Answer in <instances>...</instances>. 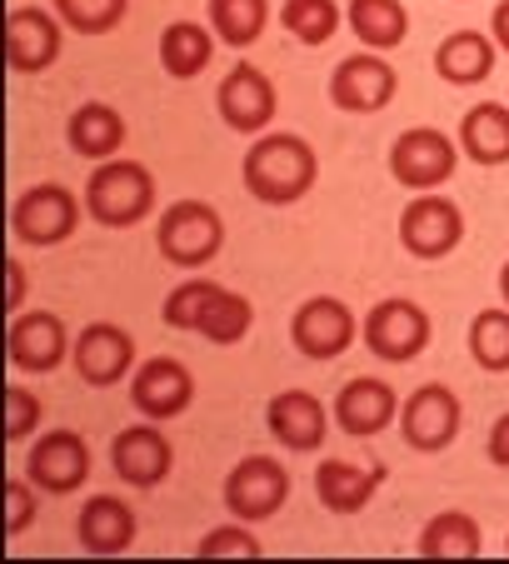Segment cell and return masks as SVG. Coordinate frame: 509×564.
I'll use <instances>...</instances> for the list:
<instances>
[{"instance_id":"cell-31","label":"cell","mask_w":509,"mask_h":564,"mask_svg":"<svg viewBox=\"0 0 509 564\" xmlns=\"http://www.w3.org/2000/svg\"><path fill=\"white\" fill-rule=\"evenodd\" d=\"M469 355L485 375H509V305L479 310L469 319Z\"/></svg>"},{"instance_id":"cell-14","label":"cell","mask_w":509,"mask_h":564,"mask_svg":"<svg viewBox=\"0 0 509 564\" xmlns=\"http://www.w3.org/2000/svg\"><path fill=\"white\" fill-rule=\"evenodd\" d=\"M215 110H220V120L230 130H240V135H266L270 120H275L280 110V96L275 86H270V75L260 70V65H230L220 80V90H215Z\"/></svg>"},{"instance_id":"cell-28","label":"cell","mask_w":509,"mask_h":564,"mask_svg":"<svg viewBox=\"0 0 509 564\" xmlns=\"http://www.w3.org/2000/svg\"><path fill=\"white\" fill-rule=\"evenodd\" d=\"M345 25L355 31V41L365 51H394L404 45L410 35V11H404V0H350V11H345Z\"/></svg>"},{"instance_id":"cell-30","label":"cell","mask_w":509,"mask_h":564,"mask_svg":"<svg viewBox=\"0 0 509 564\" xmlns=\"http://www.w3.org/2000/svg\"><path fill=\"white\" fill-rule=\"evenodd\" d=\"M266 25H270V0H210V31L235 51L260 41Z\"/></svg>"},{"instance_id":"cell-19","label":"cell","mask_w":509,"mask_h":564,"mask_svg":"<svg viewBox=\"0 0 509 564\" xmlns=\"http://www.w3.org/2000/svg\"><path fill=\"white\" fill-rule=\"evenodd\" d=\"M130 405L145 420H181L195 405V375L181 360H170V355L136 365V375H130Z\"/></svg>"},{"instance_id":"cell-36","label":"cell","mask_w":509,"mask_h":564,"mask_svg":"<svg viewBox=\"0 0 509 564\" xmlns=\"http://www.w3.org/2000/svg\"><path fill=\"white\" fill-rule=\"evenodd\" d=\"M31 520H35V485L31 479H11L6 485V534L21 540L31 530Z\"/></svg>"},{"instance_id":"cell-3","label":"cell","mask_w":509,"mask_h":564,"mask_svg":"<svg viewBox=\"0 0 509 564\" xmlns=\"http://www.w3.org/2000/svg\"><path fill=\"white\" fill-rule=\"evenodd\" d=\"M155 210V175L140 160H96L85 181V215L110 230H130Z\"/></svg>"},{"instance_id":"cell-4","label":"cell","mask_w":509,"mask_h":564,"mask_svg":"<svg viewBox=\"0 0 509 564\" xmlns=\"http://www.w3.org/2000/svg\"><path fill=\"white\" fill-rule=\"evenodd\" d=\"M155 246L165 265L201 270L225 250V220L210 200H170L155 225Z\"/></svg>"},{"instance_id":"cell-40","label":"cell","mask_w":509,"mask_h":564,"mask_svg":"<svg viewBox=\"0 0 509 564\" xmlns=\"http://www.w3.org/2000/svg\"><path fill=\"white\" fill-rule=\"evenodd\" d=\"M499 295H505V305H509V260L499 265Z\"/></svg>"},{"instance_id":"cell-5","label":"cell","mask_w":509,"mask_h":564,"mask_svg":"<svg viewBox=\"0 0 509 564\" xmlns=\"http://www.w3.org/2000/svg\"><path fill=\"white\" fill-rule=\"evenodd\" d=\"M360 340H365V350H370L375 360L410 365V360H420V355L430 350V340H435V325H430V315H424L414 300L390 295V300H375V305L365 310Z\"/></svg>"},{"instance_id":"cell-10","label":"cell","mask_w":509,"mask_h":564,"mask_svg":"<svg viewBox=\"0 0 509 564\" xmlns=\"http://www.w3.org/2000/svg\"><path fill=\"white\" fill-rule=\"evenodd\" d=\"M355 340H360V319L339 295H310L290 315V345L305 360H339Z\"/></svg>"},{"instance_id":"cell-33","label":"cell","mask_w":509,"mask_h":564,"mask_svg":"<svg viewBox=\"0 0 509 564\" xmlns=\"http://www.w3.org/2000/svg\"><path fill=\"white\" fill-rule=\"evenodd\" d=\"M51 11L75 35H110L130 15V0H51Z\"/></svg>"},{"instance_id":"cell-26","label":"cell","mask_w":509,"mask_h":564,"mask_svg":"<svg viewBox=\"0 0 509 564\" xmlns=\"http://www.w3.org/2000/svg\"><path fill=\"white\" fill-rule=\"evenodd\" d=\"M495 55H499L495 35L455 31V35H445V41H440L435 70H440V80H450V86H479V80L495 70Z\"/></svg>"},{"instance_id":"cell-21","label":"cell","mask_w":509,"mask_h":564,"mask_svg":"<svg viewBox=\"0 0 509 564\" xmlns=\"http://www.w3.org/2000/svg\"><path fill=\"white\" fill-rule=\"evenodd\" d=\"M329 420L335 415H325V405H320L310 390H280L275 400L266 405L270 435H275L285 449H295V455H310V449L325 445Z\"/></svg>"},{"instance_id":"cell-13","label":"cell","mask_w":509,"mask_h":564,"mask_svg":"<svg viewBox=\"0 0 509 564\" xmlns=\"http://www.w3.org/2000/svg\"><path fill=\"white\" fill-rule=\"evenodd\" d=\"M71 365L85 384L110 390L126 375H136V340H130V330L116 325V319H90L71 345Z\"/></svg>"},{"instance_id":"cell-11","label":"cell","mask_w":509,"mask_h":564,"mask_svg":"<svg viewBox=\"0 0 509 564\" xmlns=\"http://www.w3.org/2000/svg\"><path fill=\"white\" fill-rule=\"evenodd\" d=\"M225 510L230 520H270V514L285 510L290 500V475L275 455H245L240 465L225 475V490H220Z\"/></svg>"},{"instance_id":"cell-35","label":"cell","mask_w":509,"mask_h":564,"mask_svg":"<svg viewBox=\"0 0 509 564\" xmlns=\"http://www.w3.org/2000/svg\"><path fill=\"white\" fill-rule=\"evenodd\" d=\"M41 425V400H35L31 390H21V384H11L6 390V440H31V430Z\"/></svg>"},{"instance_id":"cell-23","label":"cell","mask_w":509,"mask_h":564,"mask_svg":"<svg viewBox=\"0 0 509 564\" xmlns=\"http://www.w3.org/2000/svg\"><path fill=\"white\" fill-rule=\"evenodd\" d=\"M75 534H80L85 554H126L136 544L140 524H136V510L120 495H90L80 520H75Z\"/></svg>"},{"instance_id":"cell-1","label":"cell","mask_w":509,"mask_h":564,"mask_svg":"<svg viewBox=\"0 0 509 564\" xmlns=\"http://www.w3.org/2000/svg\"><path fill=\"white\" fill-rule=\"evenodd\" d=\"M240 181L260 205H295L315 191L320 181V155L305 135L290 130H266L254 135V145L240 160Z\"/></svg>"},{"instance_id":"cell-32","label":"cell","mask_w":509,"mask_h":564,"mask_svg":"<svg viewBox=\"0 0 509 564\" xmlns=\"http://www.w3.org/2000/svg\"><path fill=\"white\" fill-rule=\"evenodd\" d=\"M280 25H285L300 45H325L329 35L345 25V11H339L335 0H285V6H280Z\"/></svg>"},{"instance_id":"cell-41","label":"cell","mask_w":509,"mask_h":564,"mask_svg":"<svg viewBox=\"0 0 509 564\" xmlns=\"http://www.w3.org/2000/svg\"><path fill=\"white\" fill-rule=\"evenodd\" d=\"M505 550H509V540H505Z\"/></svg>"},{"instance_id":"cell-18","label":"cell","mask_w":509,"mask_h":564,"mask_svg":"<svg viewBox=\"0 0 509 564\" xmlns=\"http://www.w3.org/2000/svg\"><path fill=\"white\" fill-rule=\"evenodd\" d=\"M25 479L41 495H75L90 479V445L75 430H51L25 455Z\"/></svg>"},{"instance_id":"cell-34","label":"cell","mask_w":509,"mask_h":564,"mask_svg":"<svg viewBox=\"0 0 509 564\" xmlns=\"http://www.w3.org/2000/svg\"><path fill=\"white\" fill-rule=\"evenodd\" d=\"M195 554H201V560H225V554H235V560H260L266 544L254 540L240 520V524H220V530H210L201 544H195Z\"/></svg>"},{"instance_id":"cell-20","label":"cell","mask_w":509,"mask_h":564,"mask_svg":"<svg viewBox=\"0 0 509 564\" xmlns=\"http://www.w3.org/2000/svg\"><path fill=\"white\" fill-rule=\"evenodd\" d=\"M110 469L136 490H155L160 479L175 469V445L155 425H130L110 440Z\"/></svg>"},{"instance_id":"cell-38","label":"cell","mask_w":509,"mask_h":564,"mask_svg":"<svg viewBox=\"0 0 509 564\" xmlns=\"http://www.w3.org/2000/svg\"><path fill=\"white\" fill-rule=\"evenodd\" d=\"M6 280H11L6 310H11V315H21V305H25V265H21V260H6Z\"/></svg>"},{"instance_id":"cell-12","label":"cell","mask_w":509,"mask_h":564,"mask_svg":"<svg viewBox=\"0 0 509 564\" xmlns=\"http://www.w3.org/2000/svg\"><path fill=\"white\" fill-rule=\"evenodd\" d=\"M400 90V75L380 51H360L329 70V106L345 116H380Z\"/></svg>"},{"instance_id":"cell-16","label":"cell","mask_w":509,"mask_h":564,"mask_svg":"<svg viewBox=\"0 0 509 564\" xmlns=\"http://www.w3.org/2000/svg\"><path fill=\"white\" fill-rule=\"evenodd\" d=\"M71 330L65 319L51 310H21L11 315V330H6V355L21 375H51L61 370V360H71Z\"/></svg>"},{"instance_id":"cell-24","label":"cell","mask_w":509,"mask_h":564,"mask_svg":"<svg viewBox=\"0 0 509 564\" xmlns=\"http://www.w3.org/2000/svg\"><path fill=\"white\" fill-rule=\"evenodd\" d=\"M65 145L80 160H116L126 150V116L106 100H85L65 120Z\"/></svg>"},{"instance_id":"cell-29","label":"cell","mask_w":509,"mask_h":564,"mask_svg":"<svg viewBox=\"0 0 509 564\" xmlns=\"http://www.w3.org/2000/svg\"><path fill=\"white\" fill-rule=\"evenodd\" d=\"M414 550H420V560H475L485 550V534H479V524L465 510H440L420 530Z\"/></svg>"},{"instance_id":"cell-7","label":"cell","mask_w":509,"mask_h":564,"mask_svg":"<svg viewBox=\"0 0 509 564\" xmlns=\"http://www.w3.org/2000/svg\"><path fill=\"white\" fill-rule=\"evenodd\" d=\"M75 225H80V200L65 185H31L11 205V235L21 246L55 250L75 235Z\"/></svg>"},{"instance_id":"cell-2","label":"cell","mask_w":509,"mask_h":564,"mask_svg":"<svg viewBox=\"0 0 509 564\" xmlns=\"http://www.w3.org/2000/svg\"><path fill=\"white\" fill-rule=\"evenodd\" d=\"M165 325L205 335L210 345H240L254 325V305L215 280H181L165 295Z\"/></svg>"},{"instance_id":"cell-15","label":"cell","mask_w":509,"mask_h":564,"mask_svg":"<svg viewBox=\"0 0 509 564\" xmlns=\"http://www.w3.org/2000/svg\"><path fill=\"white\" fill-rule=\"evenodd\" d=\"M329 415H335L339 435L375 440L390 425H400V394H394V384L380 380V375H355V380L339 384Z\"/></svg>"},{"instance_id":"cell-9","label":"cell","mask_w":509,"mask_h":564,"mask_svg":"<svg viewBox=\"0 0 509 564\" xmlns=\"http://www.w3.org/2000/svg\"><path fill=\"white\" fill-rule=\"evenodd\" d=\"M459 425H465V405H459V394L450 384L430 380L400 405V435L420 455H445L459 440Z\"/></svg>"},{"instance_id":"cell-25","label":"cell","mask_w":509,"mask_h":564,"mask_svg":"<svg viewBox=\"0 0 509 564\" xmlns=\"http://www.w3.org/2000/svg\"><path fill=\"white\" fill-rule=\"evenodd\" d=\"M459 155L475 165H509V100H485V106L465 110Z\"/></svg>"},{"instance_id":"cell-22","label":"cell","mask_w":509,"mask_h":564,"mask_svg":"<svg viewBox=\"0 0 509 564\" xmlns=\"http://www.w3.org/2000/svg\"><path fill=\"white\" fill-rule=\"evenodd\" d=\"M380 479H385V465H355V459H320L315 469V495L329 514H360L365 505L380 495Z\"/></svg>"},{"instance_id":"cell-27","label":"cell","mask_w":509,"mask_h":564,"mask_svg":"<svg viewBox=\"0 0 509 564\" xmlns=\"http://www.w3.org/2000/svg\"><path fill=\"white\" fill-rule=\"evenodd\" d=\"M215 41L220 35L201 21H175L160 31V65H165L170 80H195L205 75V65L215 61Z\"/></svg>"},{"instance_id":"cell-39","label":"cell","mask_w":509,"mask_h":564,"mask_svg":"<svg viewBox=\"0 0 509 564\" xmlns=\"http://www.w3.org/2000/svg\"><path fill=\"white\" fill-rule=\"evenodd\" d=\"M489 35H495V45L509 55V0L495 6V15H489Z\"/></svg>"},{"instance_id":"cell-37","label":"cell","mask_w":509,"mask_h":564,"mask_svg":"<svg viewBox=\"0 0 509 564\" xmlns=\"http://www.w3.org/2000/svg\"><path fill=\"white\" fill-rule=\"evenodd\" d=\"M485 459H489L495 469H509V410L495 420V425H489V435H485Z\"/></svg>"},{"instance_id":"cell-6","label":"cell","mask_w":509,"mask_h":564,"mask_svg":"<svg viewBox=\"0 0 509 564\" xmlns=\"http://www.w3.org/2000/svg\"><path fill=\"white\" fill-rule=\"evenodd\" d=\"M459 171V140H450L435 126H410L404 135H394L390 145V175L394 185L424 195L450 185V175Z\"/></svg>"},{"instance_id":"cell-17","label":"cell","mask_w":509,"mask_h":564,"mask_svg":"<svg viewBox=\"0 0 509 564\" xmlns=\"http://www.w3.org/2000/svg\"><path fill=\"white\" fill-rule=\"evenodd\" d=\"M65 45V25L55 11H41V6H15L6 15V65L15 75H41L61 61Z\"/></svg>"},{"instance_id":"cell-8","label":"cell","mask_w":509,"mask_h":564,"mask_svg":"<svg viewBox=\"0 0 509 564\" xmlns=\"http://www.w3.org/2000/svg\"><path fill=\"white\" fill-rule=\"evenodd\" d=\"M465 240V210L455 200H445L440 191L414 195L410 205L400 210V246L404 256L414 260H445L459 250Z\"/></svg>"}]
</instances>
